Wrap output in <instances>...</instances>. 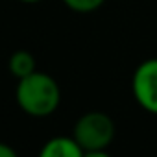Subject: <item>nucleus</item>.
Returning <instances> with one entry per match:
<instances>
[{
    "label": "nucleus",
    "mask_w": 157,
    "mask_h": 157,
    "mask_svg": "<svg viewBox=\"0 0 157 157\" xmlns=\"http://www.w3.org/2000/svg\"><path fill=\"white\" fill-rule=\"evenodd\" d=\"M15 100L26 115L44 118L57 111L61 104V89L50 74L35 70L33 74L19 80Z\"/></svg>",
    "instance_id": "1"
},
{
    "label": "nucleus",
    "mask_w": 157,
    "mask_h": 157,
    "mask_svg": "<svg viewBox=\"0 0 157 157\" xmlns=\"http://www.w3.org/2000/svg\"><path fill=\"white\" fill-rule=\"evenodd\" d=\"M72 139L83 148V151L105 150L115 139V122L107 113L89 111L76 120Z\"/></svg>",
    "instance_id": "2"
},
{
    "label": "nucleus",
    "mask_w": 157,
    "mask_h": 157,
    "mask_svg": "<svg viewBox=\"0 0 157 157\" xmlns=\"http://www.w3.org/2000/svg\"><path fill=\"white\" fill-rule=\"evenodd\" d=\"M135 102L148 113L157 115V57L142 61L131 78Z\"/></svg>",
    "instance_id": "3"
},
{
    "label": "nucleus",
    "mask_w": 157,
    "mask_h": 157,
    "mask_svg": "<svg viewBox=\"0 0 157 157\" xmlns=\"http://www.w3.org/2000/svg\"><path fill=\"white\" fill-rule=\"evenodd\" d=\"M83 148L72 137H54L41 148L37 157H83Z\"/></svg>",
    "instance_id": "4"
},
{
    "label": "nucleus",
    "mask_w": 157,
    "mask_h": 157,
    "mask_svg": "<svg viewBox=\"0 0 157 157\" xmlns=\"http://www.w3.org/2000/svg\"><path fill=\"white\" fill-rule=\"evenodd\" d=\"M8 68H10V72L17 78V80H22V78H26V76H30V74H33L37 70L35 57L28 50H17V52H13L10 56Z\"/></svg>",
    "instance_id": "5"
},
{
    "label": "nucleus",
    "mask_w": 157,
    "mask_h": 157,
    "mask_svg": "<svg viewBox=\"0 0 157 157\" xmlns=\"http://www.w3.org/2000/svg\"><path fill=\"white\" fill-rule=\"evenodd\" d=\"M104 2H105V0H63V4H65L70 11L82 13V15L93 13V11L100 10V8L104 6Z\"/></svg>",
    "instance_id": "6"
},
{
    "label": "nucleus",
    "mask_w": 157,
    "mask_h": 157,
    "mask_svg": "<svg viewBox=\"0 0 157 157\" xmlns=\"http://www.w3.org/2000/svg\"><path fill=\"white\" fill-rule=\"evenodd\" d=\"M0 157H19V155H17V151L10 144L0 142Z\"/></svg>",
    "instance_id": "7"
},
{
    "label": "nucleus",
    "mask_w": 157,
    "mask_h": 157,
    "mask_svg": "<svg viewBox=\"0 0 157 157\" xmlns=\"http://www.w3.org/2000/svg\"><path fill=\"white\" fill-rule=\"evenodd\" d=\"M83 157H111L105 150H91V151H85Z\"/></svg>",
    "instance_id": "8"
},
{
    "label": "nucleus",
    "mask_w": 157,
    "mask_h": 157,
    "mask_svg": "<svg viewBox=\"0 0 157 157\" xmlns=\"http://www.w3.org/2000/svg\"><path fill=\"white\" fill-rule=\"evenodd\" d=\"M21 2H24V4H39L43 0H21Z\"/></svg>",
    "instance_id": "9"
}]
</instances>
